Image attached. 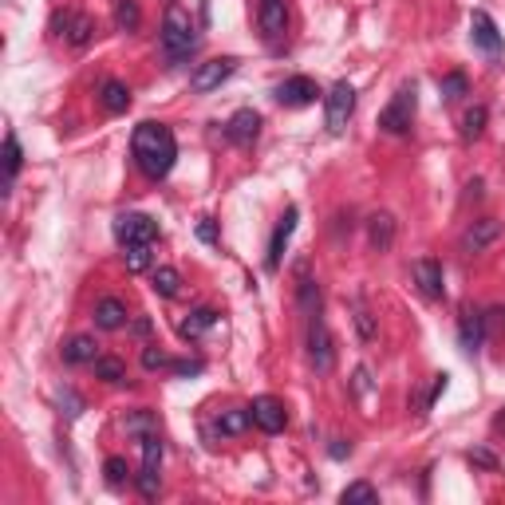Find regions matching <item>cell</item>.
<instances>
[{"label": "cell", "instance_id": "cell-39", "mask_svg": "<svg viewBox=\"0 0 505 505\" xmlns=\"http://www.w3.org/2000/svg\"><path fill=\"white\" fill-rule=\"evenodd\" d=\"M198 237L202 241H217V229H213L210 217H202V222H198Z\"/></svg>", "mask_w": 505, "mask_h": 505}, {"label": "cell", "instance_id": "cell-37", "mask_svg": "<svg viewBox=\"0 0 505 505\" xmlns=\"http://www.w3.org/2000/svg\"><path fill=\"white\" fill-rule=\"evenodd\" d=\"M170 360H166V352H158V348H146L143 352V367L146 371H158V367H166Z\"/></svg>", "mask_w": 505, "mask_h": 505}, {"label": "cell", "instance_id": "cell-14", "mask_svg": "<svg viewBox=\"0 0 505 505\" xmlns=\"http://www.w3.org/2000/svg\"><path fill=\"white\" fill-rule=\"evenodd\" d=\"M498 237H501V222H493V217H478V222L458 237V249H462L466 257H474V252H486Z\"/></svg>", "mask_w": 505, "mask_h": 505}, {"label": "cell", "instance_id": "cell-38", "mask_svg": "<svg viewBox=\"0 0 505 505\" xmlns=\"http://www.w3.org/2000/svg\"><path fill=\"white\" fill-rule=\"evenodd\" d=\"M355 391H360V395L371 391V375H367V367H360V371H355Z\"/></svg>", "mask_w": 505, "mask_h": 505}, {"label": "cell", "instance_id": "cell-6", "mask_svg": "<svg viewBox=\"0 0 505 505\" xmlns=\"http://www.w3.org/2000/svg\"><path fill=\"white\" fill-rule=\"evenodd\" d=\"M308 360H312L316 371H332V363H336V348H332L328 324L320 312L308 316Z\"/></svg>", "mask_w": 505, "mask_h": 505}, {"label": "cell", "instance_id": "cell-18", "mask_svg": "<svg viewBox=\"0 0 505 505\" xmlns=\"http://www.w3.org/2000/svg\"><path fill=\"white\" fill-rule=\"evenodd\" d=\"M367 241L375 252H387L395 245V217L391 213H371L367 217Z\"/></svg>", "mask_w": 505, "mask_h": 505}, {"label": "cell", "instance_id": "cell-12", "mask_svg": "<svg viewBox=\"0 0 505 505\" xmlns=\"http://www.w3.org/2000/svg\"><path fill=\"white\" fill-rule=\"evenodd\" d=\"M233 72H237V60H229V55H225V60L198 64V72L190 75V87L198 91V95H210V91H217V87H222V84H225V79L233 75Z\"/></svg>", "mask_w": 505, "mask_h": 505}, {"label": "cell", "instance_id": "cell-29", "mask_svg": "<svg viewBox=\"0 0 505 505\" xmlns=\"http://www.w3.org/2000/svg\"><path fill=\"white\" fill-rule=\"evenodd\" d=\"M340 501L343 505H375L379 493H375V486H367V481H352V486L340 493Z\"/></svg>", "mask_w": 505, "mask_h": 505}, {"label": "cell", "instance_id": "cell-27", "mask_svg": "<svg viewBox=\"0 0 505 505\" xmlns=\"http://www.w3.org/2000/svg\"><path fill=\"white\" fill-rule=\"evenodd\" d=\"M20 163H25V154H20L16 134H5V190H13V182L20 174Z\"/></svg>", "mask_w": 505, "mask_h": 505}, {"label": "cell", "instance_id": "cell-13", "mask_svg": "<svg viewBox=\"0 0 505 505\" xmlns=\"http://www.w3.org/2000/svg\"><path fill=\"white\" fill-rule=\"evenodd\" d=\"M411 272H415V284L427 301H442L446 296V272L434 257H419L415 265H411Z\"/></svg>", "mask_w": 505, "mask_h": 505}, {"label": "cell", "instance_id": "cell-28", "mask_svg": "<svg viewBox=\"0 0 505 505\" xmlns=\"http://www.w3.org/2000/svg\"><path fill=\"white\" fill-rule=\"evenodd\" d=\"M154 292H158V296H166V301H174V296L182 292V277H178V269H170V265L154 269Z\"/></svg>", "mask_w": 505, "mask_h": 505}, {"label": "cell", "instance_id": "cell-19", "mask_svg": "<svg viewBox=\"0 0 505 505\" xmlns=\"http://www.w3.org/2000/svg\"><path fill=\"white\" fill-rule=\"evenodd\" d=\"M95 324L103 332H119L126 324V304L114 301V296H103V301L95 304Z\"/></svg>", "mask_w": 505, "mask_h": 505}, {"label": "cell", "instance_id": "cell-2", "mask_svg": "<svg viewBox=\"0 0 505 505\" xmlns=\"http://www.w3.org/2000/svg\"><path fill=\"white\" fill-rule=\"evenodd\" d=\"M198 48V28H193V16L186 13L182 5H170L166 8V20H163V52L170 64L186 60Z\"/></svg>", "mask_w": 505, "mask_h": 505}, {"label": "cell", "instance_id": "cell-24", "mask_svg": "<svg viewBox=\"0 0 505 505\" xmlns=\"http://www.w3.org/2000/svg\"><path fill=\"white\" fill-rule=\"evenodd\" d=\"M296 304H301L304 316H316V312H320V284L308 277V269H301V284H296Z\"/></svg>", "mask_w": 505, "mask_h": 505}, {"label": "cell", "instance_id": "cell-4", "mask_svg": "<svg viewBox=\"0 0 505 505\" xmlns=\"http://www.w3.org/2000/svg\"><path fill=\"white\" fill-rule=\"evenodd\" d=\"M158 237V222L146 213H119L114 217V241L126 249V245H146V241Z\"/></svg>", "mask_w": 505, "mask_h": 505}, {"label": "cell", "instance_id": "cell-5", "mask_svg": "<svg viewBox=\"0 0 505 505\" xmlns=\"http://www.w3.org/2000/svg\"><path fill=\"white\" fill-rule=\"evenodd\" d=\"M355 114V87L352 84H336L324 95V119H328V131L340 134L343 126H348V119Z\"/></svg>", "mask_w": 505, "mask_h": 505}, {"label": "cell", "instance_id": "cell-33", "mask_svg": "<svg viewBox=\"0 0 505 505\" xmlns=\"http://www.w3.org/2000/svg\"><path fill=\"white\" fill-rule=\"evenodd\" d=\"M103 474H107L111 486H123V481L131 478V470H126L123 458H107V462H103Z\"/></svg>", "mask_w": 505, "mask_h": 505}, {"label": "cell", "instance_id": "cell-34", "mask_svg": "<svg viewBox=\"0 0 505 505\" xmlns=\"http://www.w3.org/2000/svg\"><path fill=\"white\" fill-rule=\"evenodd\" d=\"M126 431H131V434H143V439H146V434H154L158 427H154L151 411H139V415H131V419H126Z\"/></svg>", "mask_w": 505, "mask_h": 505}, {"label": "cell", "instance_id": "cell-9", "mask_svg": "<svg viewBox=\"0 0 505 505\" xmlns=\"http://www.w3.org/2000/svg\"><path fill=\"white\" fill-rule=\"evenodd\" d=\"M249 415H252V427H261L265 434H281L284 427H289V411H284V403H281V399H272V395L252 399Z\"/></svg>", "mask_w": 505, "mask_h": 505}, {"label": "cell", "instance_id": "cell-10", "mask_svg": "<svg viewBox=\"0 0 505 505\" xmlns=\"http://www.w3.org/2000/svg\"><path fill=\"white\" fill-rule=\"evenodd\" d=\"M296 217H301V210H296V205H289V210H284V217L277 222V229H272L269 257H265L269 272H281V265H284V249H289V241H292V233H296Z\"/></svg>", "mask_w": 505, "mask_h": 505}, {"label": "cell", "instance_id": "cell-22", "mask_svg": "<svg viewBox=\"0 0 505 505\" xmlns=\"http://www.w3.org/2000/svg\"><path fill=\"white\" fill-rule=\"evenodd\" d=\"M249 427H252L249 407H229L217 415V434H245Z\"/></svg>", "mask_w": 505, "mask_h": 505}, {"label": "cell", "instance_id": "cell-31", "mask_svg": "<svg viewBox=\"0 0 505 505\" xmlns=\"http://www.w3.org/2000/svg\"><path fill=\"white\" fill-rule=\"evenodd\" d=\"M486 119H490V111L481 107V103H478V107H470L462 114V139H478V134L486 131Z\"/></svg>", "mask_w": 505, "mask_h": 505}, {"label": "cell", "instance_id": "cell-26", "mask_svg": "<svg viewBox=\"0 0 505 505\" xmlns=\"http://www.w3.org/2000/svg\"><path fill=\"white\" fill-rule=\"evenodd\" d=\"M458 336H462V348H466L470 355H474V352L481 348V336H486V320L470 312V316L462 320V328H458Z\"/></svg>", "mask_w": 505, "mask_h": 505}, {"label": "cell", "instance_id": "cell-8", "mask_svg": "<svg viewBox=\"0 0 505 505\" xmlns=\"http://www.w3.org/2000/svg\"><path fill=\"white\" fill-rule=\"evenodd\" d=\"M158 470H163V439L146 434L143 439V470H139V493L143 498H154L158 493Z\"/></svg>", "mask_w": 505, "mask_h": 505}, {"label": "cell", "instance_id": "cell-20", "mask_svg": "<svg viewBox=\"0 0 505 505\" xmlns=\"http://www.w3.org/2000/svg\"><path fill=\"white\" fill-rule=\"evenodd\" d=\"M213 324H217V312H213V308H193V312L178 324V332H182V340H198V336H205V332H210Z\"/></svg>", "mask_w": 505, "mask_h": 505}, {"label": "cell", "instance_id": "cell-7", "mask_svg": "<svg viewBox=\"0 0 505 505\" xmlns=\"http://www.w3.org/2000/svg\"><path fill=\"white\" fill-rule=\"evenodd\" d=\"M257 28L269 44H281L289 32V0H257Z\"/></svg>", "mask_w": 505, "mask_h": 505}, {"label": "cell", "instance_id": "cell-30", "mask_svg": "<svg viewBox=\"0 0 505 505\" xmlns=\"http://www.w3.org/2000/svg\"><path fill=\"white\" fill-rule=\"evenodd\" d=\"M114 25H119L123 32H134L143 25V13H139V5H134V0H119V5H114Z\"/></svg>", "mask_w": 505, "mask_h": 505}, {"label": "cell", "instance_id": "cell-36", "mask_svg": "<svg viewBox=\"0 0 505 505\" xmlns=\"http://www.w3.org/2000/svg\"><path fill=\"white\" fill-rule=\"evenodd\" d=\"M442 95H446V99H462V95H466V75H462V72L446 75V79H442Z\"/></svg>", "mask_w": 505, "mask_h": 505}, {"label": "cell", "instance_id": "cell-15", "mask_svg": "<svg viewBox=\"0 0 505 505\" xmlns=\"http://www.w3.org/2000/svg\"><path fill=\"white\" fill-rule=\"evenodd\" d=\"M470 40H474V48H481L486 55H501V32H498V25H493V16L490 13H478L470 16Z\"/></svg>", "mask_w": 505, "mask_h": 505}, {"label": "cell", "instance_id": "cell-16", "mask_svg": "<svg viewBox=\"0 0 505 505\" xmlns=\"http://www.w3.org/2000/svg\"><path fill=\"white\" fill-rule=\"evenodd\" d=\"M257 134H261V114L257 111H237L233 119L225 123V139L229 143H237V146H252L257 143Z\"/></svg>", "mask_w": 505, "mask_h": 505}, {"label": "cell", "instance_id": "cell-35", "mask_svg": "<svg viewBox=\"0 0 505 505\" xmlns=\"http://www.w3.org/2000/svg\"><path fill=\"white\" fill-rule=\"evenodd\" d=\"M355 332H360V340L363 343H371L375 340V320H371V312H363V308H355Z\"/></svg>", "mask_w": 505, "mask_h": 505}, {"label": "cell", "instance_id": "cell-23", "mask_svg": "<svg viewBox=\"0 0 505 505\" xmlns=\"http://www.w3.org/2000/svg\"><path fill=\"white\" fill-rule=\"evenodd\" d=\"M99 99H103V107H107L111 114H119V111L131 107V87L119 84V79H107L103 91H99Z\"/></svg>", "mask_w": 505, "mask_h": 505}, {"label": "cell", "instance_id": "cell-21", "mask_svg": "<svg viewBox=\"0 0 505 505\" xmlns=\"http://www.w3.org/2000/svg\"><path fill=\"white\" fill-rule=\"evenodd\" d=\"M64 360L67 363H95L99 360V343L95 336H72L64 343Z\"/></svg>", "mask_w": 505, "mask_h": 505}, {"label": "cell", "instance_id": "cell-32", "mask_svg": "<svg viewBox=\"0 0 505 505\" xmlns=\"http://www.w3.org/2000/svg\"><path fill=\"white\" fill-rule=\"evenodd\" d=\"M95 375L107 379V383H123V379H126V367H123L119 360H111V355H99V360H95Z\"/></svg>", "mask_w": 505, "mask_h": 505}, {"label": "cell", "instance_id": "cell-3", "mask_svg": "<svg viewBox=\"0 0 505 505\" xmlns=\"http://www.w3.org/2000/svg\"><path fill=\"white\" fill-rule=\"evenodd\" d=\"M415 84H403L391 95V103L383 107V114H379V126H383L387 134H407L411 123H415Z\"/></svg>", "mask_w": 505, "mask_h": 505}, {"label": "cell", "instance_id": "cell-25", "mask_svg": "<svg viewBox=\"0 0 505 505\" xmlns=\"http://www.w3.org/2000/svg\"><path fill=\"white\" fill-rule=\"evenodd\" d=\"M123 261H126V272H146L154 265V241H146V245H126Z\"/></svg>", "mask_w": 505, "mask_h": 505}, {"label": "cell", "instance_id": "cell-11", "mask_svg": "<svg viewBox=\"0 0 505 505\" xmlns=\"http://www.w3.org/2000/svg\"><path fill=\"white\" fill-rule=\"evenodd\" d=\"M52 28H55V36H64L72 48H84V44L95 36V20L84 13H55Z\"/></svg>", "mask_w": 505, "mask_h": 505}, {"label": "cell", "instance_id": "cell-17", "mask_svg": "<svg viewBox=\"0 0 505 505\" xmlns=\"http://www.w3.org/2000/svg\"><path fill=\"white\" fill-rule=\"evenodd\" d=\"M316 95H320V87L308 75H292L277 87V99L284 107H308V103H316Z\"/></svg>", "mask_w": 505, "mask_h": 505}, {"label": "cell", "instance_id": "cell-1", "mask_svg": "<svg viewBox=\"0 0 505 505\" xmlns=\"http://www.w3.org/2000/svg\"><path fill=\"white\" fill-rule=\"evenodd\" d=\"M131 154H134V166H139L146 178H154V182L166 178L178 158L174 131H170L166 123H139L134 126V139H131Z\"/></svg>", "mask_w": 505, "mask_h": 505}]
</instances>
